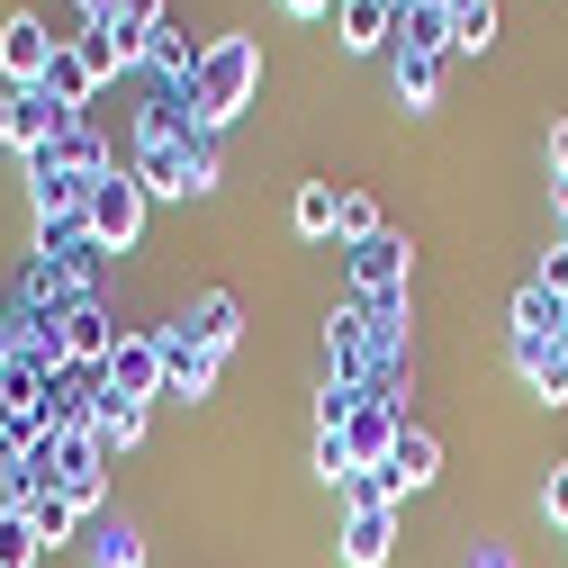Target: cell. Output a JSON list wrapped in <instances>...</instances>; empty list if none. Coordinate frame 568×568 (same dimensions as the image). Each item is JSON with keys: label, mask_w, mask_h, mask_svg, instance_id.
I'll use <instances>...</instances> for the list:
<instances>
[{"label": "cell", "mask_w": 568, "mask_h": 568, "mask_svg": "<svg viewBox=\"0 0 568 568\" xmlns=\"http://www.w3.org/2000/svg\"><path fill=\"white\" fill-rule=\"evenodd\" d=\"M262 91V45L253 37H207V63H199V82H190V126L199 135H226Z\"/></svg>", "instance_id": "6da1fadb"}, {"label": "cell", "mask_w": 568, "mask_h": 568, "mask_svg": "<svg viewBox=\"0 0 568 568\" xmlns=\"http://www.w3.org/2000/svg\"><path fill=\"white\" fill-rule=\"evenodd\" d=\"M82 235H91V253H126L135 235H145V181L109 163L91 181V199H82Z\"/></svg>", "instance_id": "7a4b0ae2"}, {"label": "cell", "mask_w": 568, "mask_h": 568, "mask_svg": "<svg viewBox=\"0 0 568 568\" xmlns=\"http://www.w3.org/2000/svg\"><path fill=\"white\" fill-rule=\"evenodd\" d=\"M100 388H109V397H126V406H154V397H163V334H118Z\"/></svg>", "instance_id": "3957f363"}, {"label": "cell", "mask_w": 568, "mask_h": 568, "mask_svg": "<svg viewBox=\"0 0 568 568\" xmlns=\"http://www.w3.org/2000/svg\"><path fill=\"white\" fill-rule=\"evenodd\" d=\"M54 54H63V37H45V19H37V10L0 19V82H10V91H37Z\"/></svg>", "instance_id": "277c9868"}, {"label": "cell", "mask_w": 568, "mask_h": 568, "mask_svg": "<svg viewBox=\"0 0 568 568\" xmlns=\"http://www.w3.org/2000/svg\"><path fill=\"white\" fill-rule=\"evenodd\" d=\"M406 271H415V253L379 226L371 244H352V290H362V298H406Z\"/></svg>", "instance_id": "5b68a950"}, {"label": "cell", "mask_w": 568, "mask_h": 568, "mask_svg": "<svg viewBox=\"0 0 568 568\" xmlns=\"http://www.w3.org/2000/svg\"><path fill=\"white\" fill-rule=\"evenodd\" d=\"M54 325H63V362H73V371H109V352H118V325H109V307H100V298L63 307Z\"/></svg>", "instance_id": "8992f818"}, {"label": "cell", "mask_w": 568, "mask_h": 568, "mask_svg": "<svg viewBox=\"0 0 568 568\" xmlns=\"http://www.w3.org/2000/svg\"><path fill=\"white\" fill-rule=\"evenodd\" d=\"M207 388H217V352H199L181 325H163V397H207Z\"/></svg>", "instance_id": "52a82bcc"}, {"label": "cell", "mask_w": 568, "mask_h": 568, "mask_svg": "<svg viewBox=\"0 0 568 568\" xmlns=\"http://www.w3.org/2000/svg\"><path fill=\"white\" fill-rule=\"evenodd\" d=\"M181 334H190L199 352H217V362H226V352H235V334H244L235 290H199V298H190V316H181Z\"/></svg>", "instance_id": "ba28073f"}, {"label": "cell", "mask_w": 568, "mask_h": 568, "mask_svg": "<svg viewBox=\"0 0 568 568\" xmlns=\"http://www.w3.org/2000/svg\"><path fill=\"white\" fill-rule=\"evenodd\" d=\"M388 541H397V506H352L343 515V568H388Z\"/></svg>", "instance_id": "9c48e42d"}, {"label": "cell", "mask_w": 568, "mask_h": 568, "mask_svg": "<svg viewBox=\"0 0 568 568\" xmlns=\"http://www.w3.org/2000/svg\"><path fill=\"white\" fill-rule=\"evenodd\" d=\"M334 37H343L352 54H379V45L397 37V0H334Z\"/></svg>", "instance_id": "30bf717a"}, {"label": "cell", "mask_w": 568, "mask_h": 568, "mask_svg": "<svg viewBox=\"0 0 568 568\" xmlns=\"http://www.w3.org/2000/svg\"><path fill=\"white\" fill-rule=\"evenodd\" d=\"M397 54H452V10L443 0H397Z\"/></svg>", "instance_id": "8fae6325"}, {"label": "cell", "mask_w": 568, "mask_h": 568, "mask_svg": "<svg viewBox=\"0 0 568 568\" xmlns=\"http://www.w3.org/2000/svg\"><path fill=\"white\" fill-rule=\"evenodd\" d=\"M145 63H154L172 91H190V82H199V63H207V45H199L181 19H163V28H154V45H145Z\"/></svg>", "instance_id": "7c38bea8"}, {"label": "cell", "mask_w": 568, "mask_h": 568, "mask_svg": "<svg viewBox=\"0 0 568 568\" xmlns=\"http://www.w3.org/2000/svg\"><path fill=\"white\" fill-rule=\"evenodd\" d=\"M388 469H397V487H406V496H415V487H434V478H443V434H424V424H397Z\"/></svg>", "instance_id": "4fadbf2b"}, {"label": "cell", "mask_w": 568, "mask_h": 568, "mask_svg": "<svg viewBox=\"0 0 568 568\" xmlns=\"http://www.w3.org/2000/svg\"><path fill=\"white\" fill-rule=\"evenodd\" d=\"M73 118H82V109H63L54 91H19V154L37 163V154L54 145V135H63V126H73Z\"/></svg>", "instance_id": "5bb4252c"}, {"label": "cell", "mask_w": 568, "mask_h": 568, "mask_svg": "<svg viewBox=\"0 0 568 568\" xmlns=\"http://www.w3.org/2000/svg\"><path fill=\"white\" fill-rule=\"evenodd\" d=\"M45 163H54V172H73V181H100V172H109V145L91 135V118H73V126L45 145Z\"/></svg>", "instance_id": "9a60e30c"}, {"label": "cell", "mask_w": 568, "mask_h": 568, "mask_svg": "<svg viewBox=\"0 0 568 568\" xmlns=\"http://www.w3.org/2000/svg\"><path fill=\"white\" fill-rule=\"evenodd\" d=\"M91 434H100L109 452H135V443H145V406H126V397L91 388Z\"/></svg>", "instance_id": "2e32d148"}, {"label": "cell", "mask_w": 568, "mask_h": 568, "mask_svg": "<svg viewBox=\"0 0 568 568\" xmlns=\"http://www.w3.org/2000/svg\"><path fill=\"white\" fill-rule=\"evenodd\" d=\"M515 334H550V343H568V298L541 290V280H524V290H515Z\"/></svg>", "instance_id": "e0dca14e"}, {"label": "cell", "mask_w": 568, "mask_h": 568, "mask_svg": "<svg viewBox=\"0 0 568 568\" xmlns=\"http://www.w3.org/2000/svg\"><path fill=\"white\" fill-rule=\"evenodd\" d=\"M452 10V54H487L496 45V0H443Z\"/></svg>", "instance_id": "ac0fdd59"}, {"label": "cell", "mask_w": 568, "mask_h": 568, "mask_svg": "<svg viewBox=\"0 0 568 568\" xmlns=\"http://www.w3.org/2000/svg\"><path fill=\"white\" fill-rule=\"evenodd\" d=\"M91 568H145V532H135L126 515L91 532Z\"/></svg>", "instance_id": "d6986e66"}, {"label": "cell", "mask_w": 568, "mask_h": 568, "mask_svg": "<svg viewBox=\"0 0 568 568\" xmlns=\"http://www.w3.org/2000/svg\"><path fill=\"white\" fill-rule=\"evenodd\" d=\"M397 100L406 109H434L443 100V54H397Z\"/></svg>", "instance_id": "ffe728a7"}, {"label": "cell", "mask_w": 568, "mask_h": 568, "mask_svg": "<svg viewBox=\"0 0 568 568\" xmlns=\"http://www.w3.org/2000/svg\"><path fill=\"white\" fill-rule=\"evenodd\" d=\"M334 496H343V515H352V506H406V487H397V469H388V460H379V469H352Z\"/></svg>", "instance_id": "44dd1931"}, {"label": "cell", "mask_w": 568, "mask_h": 568, "mask_svg": "<svg viewBox=\"0 0 568 568\" xmlns=\"http://www.w3.org/2000/svg\"><path fill=\"white\" fill-rule=\"evenodd\" d=\"M28 524H37V541H45V550H63V541L82 532V506H73V496H54V487H45L37 506H28Z\"/></svg>", "instance_id": "7402d4cb"}, {"label": "cell", "mask_w": 568, "mask_h": 568, "mask_svg": "<svg viewBox=\"0 0 568 568\" xmlns=\"http://www.w3.org/2000/svg\"><path fill=\"white\" fill-rule=\"evenodd\" d=\"M334 199H343L334 181H298V199H290V226H298V235H334Z\"/></svg>", "instance_id": "603a6c76"}, {"label": "cell", "mask_w": 568, "mask_h": 568, "mask_svg": "<svg viewBox=\"0 0 568 568\" xmlns=\"http://www.w3.org/2000/svg\"><path fill=\"white\" fill-rule=\"evenodd\" d=\"M37 91H54V100H63V109H82V100H91V91H100V82H91V73H82V54H73V45H63V54H54V63H45V82H37Z\"/></svg>", "instance_id": "cb8c5ba5"}, {"label": "cell", "mask_w": 568, "mask_h": 568, "mask_svg": "<svg viewBox=\"0 0 568 568\" xmlns=\"http://www.w3.org/2000/svg\"><path fill=\"white\" fill-rule=\"evenodd\" d=\"M334 235H343V244H371V235H379V199H371V190H343V199H334Z\"/></svg>", "instance_id": "d4e9b609"}, {"label": "cell", "mask_w": 568, "mask_h": 568, "mask_svg": "<svg viewBox=\"0 0 568 568\" xmlns=\"http://www.w3.org/2000/svg\"><path fill=\"white\" fill-rule=\"evenodd\" d=\"M37 559H45L37 524H28V515H0V568H37Z\"/></svg>", "instance_id": "484cf974"}, {"label": "cell", "mask_w": 568, "mask_h": 568, "mask_svg": "<svg viewBox=\"0 0 568 568\" xmlns=\"http://www.w3.org/2000/svg\"><path fill=\"white\" fill-rule=\"evenodd\" d=\"M532 397H541V406H568V343H559L550 362H541V379H532Z\"/></svg>", "instance_id": "4316f807"}, {"label": "cell", "mask_w": 568, "mask_h": 568, "mask_svg": "<svg viewBox=\"0 0 568 568\" xmlns=\"http://www.w3.org/2000/svg\"><path fill=\"white\" fill-rule=\"evenodd\" d=\"M316 478H325V487H343V478H352V452H343V434H316Z\"/></svg>", "instance_id": "83f0119b"}, {"label": "cell", "mask_w": 568, "mask_h": 568, "mask_svg": "<svg viewBox=\"0 0 568 568\" xmlns=\"http://www.w3.org/2000/svg\"><path fill=\"white\" fill-rule=\"evenodd\" d=\"M541 515L568 532V460H550V478H541Z\"/></svg>", "instance_id": "f1b7e54d"}, {"label": "cell", "mask_w": 568, "mask_h": 568, "mask_svg": "<svg viewBox=\"0 0 568 568\" xmlns=\"http://www.w3.org/2000/svg\"><path fill=\"white\" fill-rule=\"evenodd\" d=\"M532 280H541V290H559V298H568V235H559V244L541 253V271H532Z\"/></svg>", "instance_id": "f546056e"}, {"label": "cell", "mask_w": 568, "mask_h": 568, "mask_svg": "<svg viewBox=\"0 0 568 568\" xmlns=\"http://www.w3.org/2000/svg\"><path fill=\"white\" fill-rule=\"evenodd\" d=\"M190 181L217 190V135H199V145H190Z\"/></svg>", "instance_id": "4dcf8cb0"}, {"label": "cell", "mask_w": 568, "mask_h": 568, "mask_svg": "<svg viewBox=\"0 0 568 568\" xmlns=\"http://www.w3.org/2000/svg\"><path fill=\"white\" fill-rule=\"evenodd\" d=\"M0 154H19V91L0 82Z\"/></svg>", "instance_id": "1f68e13d"}, {"label": "cell", "mask_w": 568, "mask_h": 568, "mask_svg": "<svg viewBox=\"0 0 568 568\" xmlns=\"http://www.w3.org/2000/svg\"><path fill=\"white\" fill-rule=\"evenodd\" d=\"M469 568H515V550H506V541H478V550H469Z\"/></svg>", "instance_id": "d6a6232c"}, {"label": "cell", "mask_w": 568, "mask_h": 568, "mask_svg": "<svg viewBox=\"0 0 568 568\" xmlns=\"http://www.w3.org/2000/svg\"><path fill=\"white\" fill-rule=\"evenodd\" d=\"M73 10H82V28H109V10H118V0H73Z\"/></svg>", "instance_id": "836d02e7"}, {"label": "cell", "mask_w": 568, "mask_h": 568, "mask_svg": "<svg viewBox=\"0 0 568 568\" xmlns=\"http://www.w3.org/2000/svg\"><path fill=\"white\" fill-rule=\"evenodd\" d=\"M280 10H290V19H325V10H334V0H280Z\"/></svg>", "instance_id": "e575fe53"}, {"label": "cell", "mask_w": 568, "mask_h": 568, "mask_svg": "<svg viewBox=\"0 0 568 568\" xmlns=\"http://www.w3.org/2000/svg\"><path fill=\"white\" fill-rule=\"evenodd\" d=\"M550 172H568V126H550Z\"/></svg>", "instance_id": "d590c367"}, {"label": "cell", "mask_w": 568, "mask_h": 568, "mask_svg": "<svg viewBox=\"0 0 568 568\" xmlns=\"http://www.w3.org/2000/svg\"><path fill=\"white\" fill-rule=\"evenodd\" d=\"M550 199H559V217H568V172H550Z\"/></svg>", "instance_id": "8d00e7d4"}]
</instances>
